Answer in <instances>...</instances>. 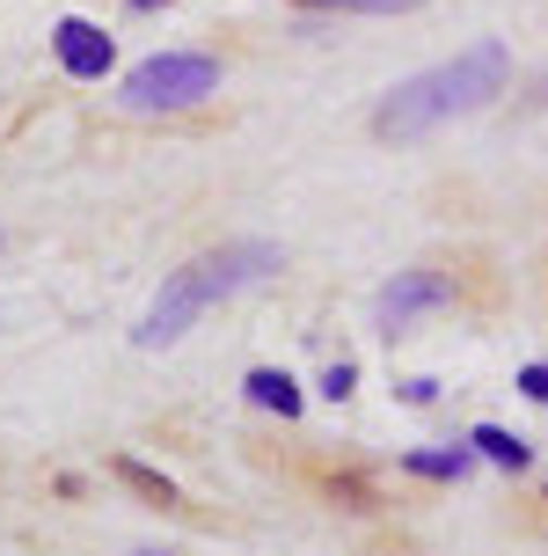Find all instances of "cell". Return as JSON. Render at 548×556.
I'll return each mask as SVG.
<instances>
[{
  "instance_id": "obj_1",
  "label": "cell",
  "mask_w": 548,
  "mask_h": 556,
  "mask_svg": "<svg viewBox=\"0 0 548 556\" xmlns=\"http://www.w3.org/2000/svg\"><path fill=\"white\" fill-rule=\"evenodd\" d=\"M505 74H512V52H505L497 37H483V45H468L461 59H446L432 74L387 88V103L373 111V132L381 139H424V132H438L446 117L483 111L497 88H505Z\"/></svg>"
},
{
  "instance_id": "obj_2",
  "label": "cell",
  "mask_w": 548,
  "mask_h": 556,
  "mask_svg": "<svg viewBox=\"0 0 548 556\" xmlns=\"http://www.w3.org/2000/svg\"><path fill=\"white\" fill-rule=\"evenodd\" d=\"M278 264H285V256H278V242H227V250L191 256V264L162 286V301L139 315L132 344H139V352H168V344L191 330L205 307H219L227 293H242V286H256V278H271Z\"/></svg>"
},
{
  "instance_id": "obj_3",
  "label": "cell",
  "mask_w": 548,
  "mask_h": 556,
  "mask_svg": "<svg viewBox=\"0 0 548 556\" xmlns=\"http://www.w3.org/2000/svg\"><path fill=\"white\" fill-rule=\"evenodd\" d=\"M219 88V59L205 52H162L125 74V103L132 111H183V103H205Z\"/></svg>"
},
{
  "instance_id": "obj_4",
  "label": "cell",
  "mask_w": 548,
  "mask_h": 556,
  "mask_svg": "<svg viewBox=\"0 0 548 556\" xmlns=\"http://www.w3.org/2000/svg\"><path fill=\"white\" fill-rule=\"evenodd\" d=\"M454 301V286L438 271H403L395 286H381V301H373V315H381V330H403L410 315H424V307Z\"/></svg>"
},
{
  "instance_id": "obj_5",
  "label": "cell",
  "mask_w": 548,
  "mask_h": 556,
  "mask_svg": "<svg viewBox=\"0 0 548 556\" xmlns=\"http://www.w3.org/2000/svg\"><path fill=\"white\" fill-rule=\"evenodd\" d=\"M52 45H59V66H66L74 81H103L110 74V37L95 23H81V15H66V23L52 29Z\"/></svg>"
},
{
  "instance_id": "obj_6",
  "label": "cell",
  "mask_w": 548,
  "mask_h": 556,
  "mask_svg": "<svg viewBox=\"0 0 548 556\" xmlns=\"http://www.w3.org/2000/svg\"><path fill=\"white\" fill-rule=\"evenodd\" d=\"M248 403H264L278 417H301V389H293V374H278V366H256L248 374Z\"/></svg>"
},
{
  "instance_id": "obj_7",
  "label": "cell",
  "mask_w": 548,
  "mask_h": 556,
  "mask_svg": "<svg viewBox=\"0 0 548 556\" xmlns=\"http://www.w3.org/2000/svg\"><path fill=\"white\" fill-rule=\"evenodd\" d=\"M475 454H483V462H497V469H526V440H520V432H497V425H483V432H475Z\"/></svg>"
},
{
  "instance_id": "obj_8",
  "label": "cell",
  "mask_w": 548,
  "mask_h": 556,
  "mask_svg": "<svg viewBox=\"0 0 548 556\" xmlns=\"http://www.w3.org/2000/svg\"><path fill=\"white\" fill-rule=\"evenodd\" d=\"M117 476L132 483L139 498H154V505H176V483H168V476H154L146 462H132V454H117Z\"/></svg>"
},
{
  "instance_id": "obj_9",
  "label": "cell",
  "mask_w": 548,
  "mask_h": 556,
  "mask_svg": "<svg viewBox=\"0 0 548 556\" xmlns=\"http://www.w3.org/2000/svg\"><path fill=\"white\" fill-rule=\"evenodd\" d=\"M410 476H438V483H446V476H468V454L461 446H454V454H410Z\"/></svg>"
},
{
  "instance_id": "obj_10",
  "label": "cell",
  "mask_w": 548,
  "mask_h": 556,
  "mask_svg": "<svg viewBox=\"0 0 548 556\" xmlns=\"http://www.w3.org/2000/svg\"><path fill=\"white\" fill-rule=\"evenodd\" d=\"M301 8H352V15H410L417 0H301Z\"/></svg>"
},
{
  "instance_id": "obj_11",
  "label": "cell",
  "mask_w": 548,
  "mask_h": 556,
  "mask_svg": "<svg viewBox=\"0 0 548 556\" xmlns=\"http://www.w3.org/2000/svg\"><path fill=\"white\" fill-rule=\"evenodd\" d=\"M352 381H358V366H352V359H336V366L322 374V395H352Z\"/></svg>"
},
{
  "instance_id": "obj_12",
  "label": "cell",
  "mask_w": 548,
  "mask_h": 556,
  "mask_svg": "<svg viewBox=\"0 0 548 556\" xmlns=\"http://www.w3.org/2000/svg\"><path fill=\"white\" fill-rule=\"evenodd\" d=\"M520 389L534 395V403H548V366H526V374H520Z\"/></svg>"
},
{
  "instance_id": "obj_13",
  "label": "cell",
  "mask_w": 548,
  "mask_h": 556,
  "mask_svg": "<svg viewBox=\"0 0 548 556\" xmlns=\"http://www.w3.org/2000/svg\"><path fill=\"white\" fill-rule=\"evenodd\" d=\"M139 8H154V0H139Z\"/></svg>"
}]
</instances>
